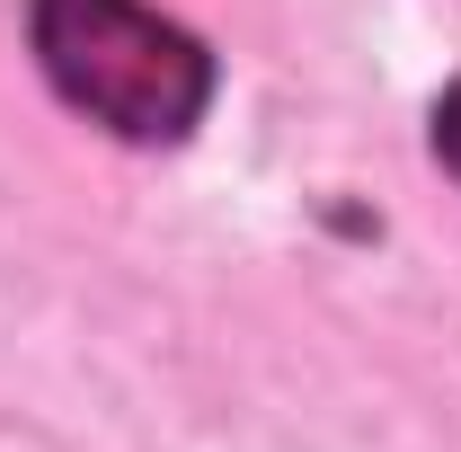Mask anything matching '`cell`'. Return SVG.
Wrapping results in <instances>:
<instances>
[{
    "label": "cell",
    "instance_id": "1",
    "mask_svg": "<svg viewBox=\"0 0 461 452\" xmlns=\"http://www.w3.org/2000/svg\"><path fill=\"white\" fill-rule=\"evenodd\" d=\"M36 62L89 124L124 142H177L213 98L204 45L142 0H36Z\"/></svg>",
    "mask_w": 461,
    "mask_h": 452
},
{
    "label": "cell",
    "instance_id": "2",
    "mask_svg": "<svg viewBox=\"0 0 461 452\" xmlns=\"http://www.w3.org/2000/svg\"><path fill=\"white\" fill-rule=\"evenodd\" d=\"M435 151H444V169L461 177V80L444 89V107H435Z\"/></svg>",
    "mask_w": 461,
    "mask_h": 452
}]
</instances>
